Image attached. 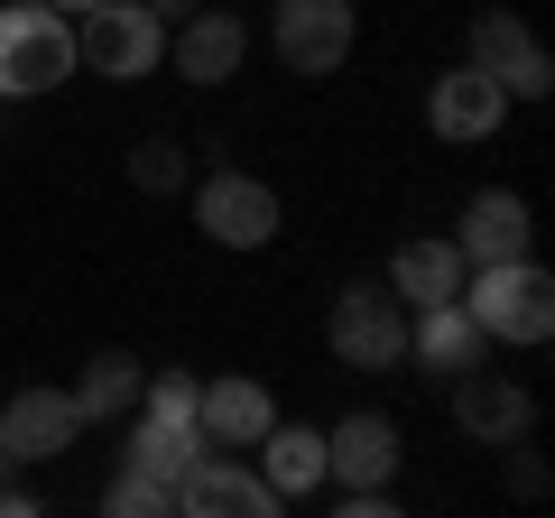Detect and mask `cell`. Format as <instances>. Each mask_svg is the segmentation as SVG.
Masks as SVG:
<instances>
[{
	"mask_svg": "<svg viewBox=\"0 0 555 518\" xmlns=\"http://www.w3.org/2000/svg\"><path fill=\"white\" fill-rule=\"evenodd\" d=\"M269 389L259 379H204L195 389V426H204V444H222V454H250L259 436H269Z\"/></svg>",
	"mask_w": 555,
	"mask_h": 518,
	"instance_id": "2e32d148",
	"label": "cell"
},
{
	"mask_svg": "<svg viewBox=\"0 0 555 518\" xmlns=\"http://www.w3.org/2000/svg\"><path fill=\"white\" fill-rule=\"evenodd\" d=\"M177 509H185V518H269L278 491L250 472V463H232L222 444H204V454L177 472Z\"/></svg>",
	"mask_w": 555,
	"mask_h": 518,
	"instance_id": "ba28073f",
	"label": "cell"
},
{
	"mask_svg": "<svg viewBox=\"0 0 555 518\" xmlns=\"http://www.w3.org/2000/svg\"><path fill=\"white\" fill-rule=\"evenodd\" d=\"M75 75V20L47 0H10L0 10V102H38Z\"/></svg>",
	"mask_w": 555,
	"mask_h": 518,
	"instance_id": "6da1fadb",
	"label": "cell"
},
{
	"mask_svg": "<svg viewBox=\"0 0 555 518\" xmlns=\"http://www.w3.org/2000/svg\"><path fill=\"white\" fill-rule=\"evenodd\" d=\"M47 10H65V20H75V10H93V0H47Z\"/></svg>",
	"mask_w": 555,
	"mask_h": 518,
	"instance_id": "484cf974",
	"label": "cell"
},
{
	"mask_svg": "<svg viewBox=\"0 0 555 518\" xmlns=\"http://www.w3.org/2000/svg\"><path fill=\"white\" fill-rule=\"evenodd\" d=\"M10 472H20V463H10V454H0V481H10Z\"/></svg>",
	"mask_w": 555,
	"mask_h": 518,
	"instance_id": "4316f807",
	"label": "cell"
},
{
	"mask_svg": "<svg viewBox=\"0 0 555 518\" xmlns=\"http://www.w3.org/2000/svg\"><path fill=\"white\" fill-rule=\"evenodd\" d=\"M130 185H139V195H177V185H185V148L177 140H139L130 148Z\"/></svg>",
	"mask_w": 555,
	"mask_h": 518,
	"instance_id": "7402d4cb",
	"label": "cell"
},
{
	"mask_svg": "<svg viewBox=\"0 0 555 518\" xmlns=\"http://www.w3.org/2000/svg\"><path fill=\"white\" fill-rule=\"evenodd\" d=\"M463 65H481L509 102H546L555 93V56L537 47V28L518 20V10H473V28H463Z\"/></svg>",
	"mask_w": 555,
	"mask_h": 518,
	"instance_id": "5b68a950",
	"label": "cell"
},
{
	"mask_svg": "<svg viewBox=\"0 0 555 518\" xmlns=\"http://www.w3.org/2000/svg\"><path fill=\"white\" fill-rule=\"evenodd\" d=\"M454 426L473 444H528V426H537V399L518 389V379H491L473 361V371L454 379Z\"/></svg>",
	"mask_w": 555,
	"mask_h": 518,
	"instance_id": "4fadbf2b",
	"label": "cell"
},
{
	"mask_svg": "<svg viewBox=\"0 0 555 518\" xmlns=\"http://www.w3.org/2000/svg\"><path fill=\"white\" fill-rule=\"evenodd\" d=\"M250 454H259V481L278 491V509L306 500V491H324V426H278L269 417V436H259Z\"/></svg>",
	"mask_w": 555,
	"mask_h": 518,
	"instance_id": "e0dca14e",
	"label": "cell"
},
{
	"mask_svg": "<svg viewBox=\"0 0 555 518\" xmlns=\"http://www.w3.org/2000/svg\"><path fill=\"white\" fill-rule=\"evenodd\" d=\"M500 120H509V93H500L481 65H444L436 83H426V130H436L444 148H473V140H491Z\"/></svg>",
	"mask_w": 555,
	"mask_h": 518,
	"instance_id": "9c48e42d",
	"label": "cell"
},
{
	"mask_svg": "<svg viewBox=\"0 0 555 518\" xmlns=\"http://www.w3.org/2000/svg\"><path fill=\"white\" fill-rule=\"evenodd\" d=\"M324 352L352 371H398L408 361V306L389 297V279H352L324 315Z\"/></svg>",
	"mask_w": 555,
	"mask_h": 518,
	"instance_id": "277c9868",
	"label": "cell"
},
{
	"mask_svg": "<svg viewBox=\"0 0 555 518\" xmlns=\"http://www.w3.org/2000/svg\"><path fill=\"white\" fill-rule=\"evenodd\" d=\"M398 472V417H379V407H361V417L324 426V481L334 491H371V481Z\"/></svg>",
	"mask_w": 555,
	"mask_h": 518,
	"instance_id": "5bb4252c",
	"label": "cell"
},
{
	"mask_svg": "<svg viewBox=\"0 0 555 518\" xmlns=\"http://www.w3.org/2000/svg\"><path fill=\"white\" fill-rule=\"evenodd\" d=\"M149 10H158V20H167V28H177V20H195L204 0H149Z\"/></svg>",
	"mask_w": 555,
	"mask_h": 518,
	"instance_id": "d4e9b609",
	"label": "cell"
},
{
	"mask_svg": "<svg viewBox=\"0 0 555 518\" xmlns=\"http://www.w3.org/2000/svg\"><path fill=\"white\" fill-rule=\"evenodd\" d=\"M139 389H149V371H139L130 352H93V361H83V379H75V417H83V426L130 417V407H139Z\"/></svg>",
	"mask_w": 555,
	"mask_h": 518,
	"instance_id": "ffe728a7",
	"label": "cell"
},
{
	"mask_svg": "<svg viewBox=\"0 0 555 518\" xmlns=\"http://www.w3.org/2000/svg\"><path fill=\"white\" fill-rule=\"evenodd\" d=\"M102 509H112V518H177V491H167L158 472H139V463H130V472L102 481Z\"/></svg>",
	"mask_w": 555,
	"mask_h": 518,
	"instance_id": "44dd1931",
	"label": "cell"
},
{
	"mask_svg": "<svg viewBox=\"0 0 555 518\" xmlns=\"http://www.w3.org/2000/svg\"><path fill=\"white\" fill-rule=\"evenodd\" d=\"M408 361H426L436 379H463L473 361H491V334L473 324V306H463V297L408 306Z\"/></svg>",
	"mask_w": 555,
	"mask_h": 518,
	"instance_id": "8fae6325",
	"label": "cell"
},
{
	"mask_svg": "<svg viewBox=\"0 0 555 518\" xmlns=\"http://www.w3.org/2000/svg\"><path fill=\"white\" fill-rule=\"evenodd\" d=\"M352 0H278V65L287 75H334V65H352Z\"/></svg>",
	"mask_w": 555,
	"mask_h": 518,
	"instance_id": "52a82bcc",
	"label": "cell"
},
{
	"mask_svg": "<svg viewBox=\"0 0 555 518\" xmlns=\"http://www.w3.org/2000/svg\"><path fill=\"white\" fill-rule=\"evenodd\" d=\"M389 297L398 306H444V297H463V250H454V232L444 241H398V259H389Z\"/></svg>",
	"mask_w": 555,
	"mask_h": 518,
	"instance_id": "ac0fdd59",
	"label": "cell"
},
{
	"mask_svg": "<svg viewBox=\"0 0 555 518\" xmlns=\"http://www.w3.org/2000/svg\"><path fill=\"white\" fill-rule=\"evenodd\" d=\"M75 436H83L75 389H10V407H0V454L10 463H56Z\"/></svg>",
	"mask_w": 555,
	"mask_h": 518,
	"instance_id": "30bf717a",
	"label": "cell"
},
{
	"mask_svg": "<svg viewBox=\"0 0 555 518\" xmlns=\"http://www.w3.org/2000/svg\"><path fill=\"white\" fill-rule=\"evenodd\" d=\"M463 306H473V324L491 342H546L555 334V279L528 250L491 259V269H463Z\"/></svg>",
	"mask_w": 555,
	"mask_h": 518,
	"instance_id": "7a4b0ae2",
	"label": "cell"
},
{
	"mask_svg": "<svg viewBox=\"0 0 555 518\" xmlns=\"http://www.w3.org/2000/svg\"><path fill=\"white\" fill-rule=\"evenodd\" d=\"M204 454V426L185 417V407H130V463L139 472H158L167 491H177V472Z\"/></svg>",
	"mask_w": 555,
	"mask_h": 518,
	"instance_id": "d6986e66",
	"label": "cell"
},
{
	"mask_svg": "<svg viewBox=\"0 0 555 518\" xmlns=\"http://www.w3.org/2000/svg\"><path fill=\"white\" fill-rule=\"evenodd\" d=\"M75 65H93L112 83L158 75L167 65V20L149 0H93V10H75Z\"/></svg>",
	"mask_w": 555,
	"mask_h": 518,
	"instance_id": "3957f363",
	"label": "cell"
},
{
	"mask_svg": "<svg viewBox=\"0 0 555 518\" xmlns=\"http://www.w3.org/2000/svg\"><path fill=\"white\" fill-rule=\"evenodd\" d=\"M241 56H250V28H241L232 10H195V20H177V38H167V65H177L185 83H232Z\"/></svg>",
	"mask_w": 555,
	"mask_h": 518,
	"instance_id": "9a60e30c",
	"label": "cell"
},
{
	"mask_svg": "<svg viewBox=\"0 0 555 518\" xmlns=\"http://www.w3.org/2000/svg\"><path fill=\"white\" fill-rule=\"evenodd\" d=\"M195 222L222 250H269L278 241V185H259L250 167H214V177L195 185Z\"/></svg>",
	"mask_w": 555,
	"mask_h": 518,
	"instance_id": "8992f818",
	"label": "cell"
},
{
	"mask_svg": "<svg viewBox=\"0 0 555 518\" xmlns=\"http://www.w3.org/2000/svg\"><path fill=\"white\" fill-rule=\"evenodd\" d=\"M528 241H537V213H528V195H509V185H481V195L463 204V222H454V250H463V269L518 259Z\"/></svg>",
	"mask_w": 555,
	"mask_h": 518,
	"instance_id": "7c38bea8",
	"label": "cell"
},
{
	"mask_svg": "<svg viewBox=\"0 0 555 518\" xmlns=\"http://www.w3.org/2000/svg\"><path fill=\"white\" fill-rule=\"evenodd\" d=\"M509 491H518V500H546V463L518 454V444H509Z\"/></svg>",
	"mask_w": 555,
	"mask_h": 518,
	"instance_id": "cb8c5ba5",
	"label": "cell"
},
{
	"mask_svg": "<svg viewBox=\"0 0 555 518\" xmlns=\"http://www.w3.org/2000/svg\"><path fill=\"white\" fill-rule=\"evenodd\" d=\"M195 389H204L195 371H158L149 389H139V407H185V417H195Z\"/></svg>",
	"mask_w": 555,
	"mask_h": 518,
	"instance_id": "603a6c76",
	"label": "cell"
}]
</instances>
